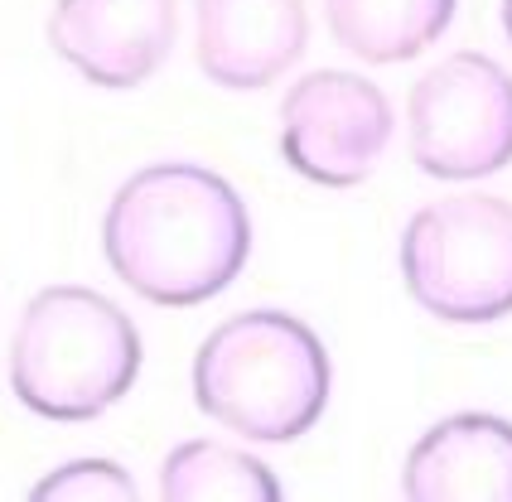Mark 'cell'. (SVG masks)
I'll use <instances>...</instances> for the list:
<instances>
[{
  "label": "cell",
  "mask_w": 512,
  "mask_h": 502,
  "mask_svg": "<svg viewBox=\"0 0 512 502\" xmlns=\"http://www.w3.org/2000/svg\"><path fill=\"white\" fill-rule=\"evenodd\" d=\"M503 34H508V44H512V0H503Z\"/></svg>",
  "instance_id": "cell-13"
},
{
  "label": "cell",
  "mask_w": 512,
  "mask_h": 502,
  "mask_svg": "<svg viewBox=\"0 0 512 502\" xmlns=\"http://www.w3.org/2000/svg\"><path fill=\"white\" fill-rule=\"evenodd\" d=\"M392 102L363 73L314 68L281 97V155L300 179L358 189L392 145Z\"/></svg>",
  "instance_id": "cell-6"
},
{
  "label": "cell",
  "mask_w": 512,
  "mask_h": 502,
  "mask_svg": "<svg viewBox=\"0 0 512 502\" xmlns=\"http://www.w3.org/2000/svg\"><path fill=\"white\" fill-rule=\"evenodd\" d=\"M29 498L49 502V498H63V502H102V498H136V483L131 474L112 464V459H68L63 469H54L49 478H39L29 488Z\"/></svg>",
  "instance_id": "cell-12"
},
{
  "label": "cell",
  "mask_w": 512,
  "mask_h": 502,
  "mask_svg": "<svg viewBox=\"0 0 512 502\" xmlns=\"http://www.w3.org/2000/svg\"><path fill=\"white\" fill-rule=\"evenodd\" d=\"M141 329L87 285H49L10 334V391L44 420H97L141 377Z\"/></svg>",
  "instance_id": "cell-3"
},
{
  "label": "cell",
  "mask_w": 512,
  "mask_h": 502,
  "mask_svg": "<svg viewBox=\"0 0 512 502\" xmlns=\"http://www.w3.org/2000/svg\"><path fill=\"white\" fill-rule=\"evenodd\" d=\"M179 34V0H54L49 44L92 87L126 92L160 73Z\"/></svg>",
  "instance_id": "cell-7"
},
{
  "label": "cell",
  "mask_w": 512,
  "mask_h": 502,
  "mask_svg": "<svg viewBox=\"0 0 512 502\" xmlns=\"http://www.w3.org/2000/svg\"><path fill=\"white\" fill-rule=\"evenodd\" d=\"M459 0H324L334 44L363 63H406L455 25Z\"/></svg>",
  "instance_id": "cell-10"
},
{
  "label": "cell",
  "mask_w": 512,
  "mask_h": 502,
  "mask_svg": "<svg viewBox=\"0 0 512 502\" xmlns=\"http://www.w3.org/2000/svg\"><path fill=\"white\" fill-rule=\"evenodd\" d=\"M310 44L305 0H194V54L208 83L261 92Z\"/></svg>",
  "instance_id": "cell-8"
},
{
  "label": "cell",
  "mask_w": 512,
  "mask_h": 502,
  "mask_svg": "<svg viewBox=\"0 0 512 502\" xmlns=\"http://www.w3.org/2000/svg\"><path fill=\"white\" fill-rule=\"evenodd\" d=\"M112 276L160 309L223 295L252 256V213L218 169L160 160L136 169L102 213Z\"/></svg>",
  "instance_id": "cell-1"
},
{
  "label": "cell",
  "mask_w": 512,
  "mask_h": 502,
  "mask_svg": "<svg viewBox=\"0 0 512 502\" xmlns=\"http://www.w3.org/2000/svg\"><path fill=\"white\" fill-rule=\"evenodd\" d=\"M401 280L440 324L512 314V203L493 194L435 198L401 232Z\"/></svg>",
  "instance_id": "cell-4"
},
{
  "label": "cell",
  "mask_w": 512,
  "mask_h": 502,
  "mask_svg": "<svg viewBox=\"0 0 512 502\" xmlns=\"http://www.w3.org/2000/svg\"><path fill=\"white\" fill-rule=\"evenodd\" d=\"M406 140L421 174L464 184L512 165V73L488 54L440 58L406 97Z\"/></svg>",
  "instance_id": "cell-5"
},
{
  "label": "cell",
  "mask_w": 512,
  "mask_h": 502,
  "mask_svg": "<svg viewBox=\"0 0 512 502\" xmlns=\"http://www.w3.org/2000/svg\"><path fill=\"white\" fill-rule=\"evenodd\" d=\"M334 391V363L305 319L285 309H242L194 353V401L223 430L256 445L310 435Z\"/></svg>",
  "instance_id": "cell-2"
},
{
  "label": "cell",
  "mask_w": 512,
  "mask_h": 502,
  "mask_svg": "<svg viewBox=\"0 0 512 502\" xmlns=\"http://www.w3.org/2000/svg\"><path fill=\"white\" fill-rule=\"evenodd\" d=\"M160 498L170 502H276L271 464L223 440H184L160 464Z\"/></svg>",
  "instance_id": "cell-11"
},
{
  "label": "cell",
  "mask_w": 512,
  "mask_h": 502,
  "mask_svg": "<svg viewBox=\"0 0 512 502\" xmlns=\"http://www.w3.org/2000/svg\"><path fill=\"white\" fill-rule=\"evenodd\" d=\"M401 493L416 502H512V420L459 411L411 445Z\"/></svg>",
  "instance_id": "cell-9"
}]
</instances>
